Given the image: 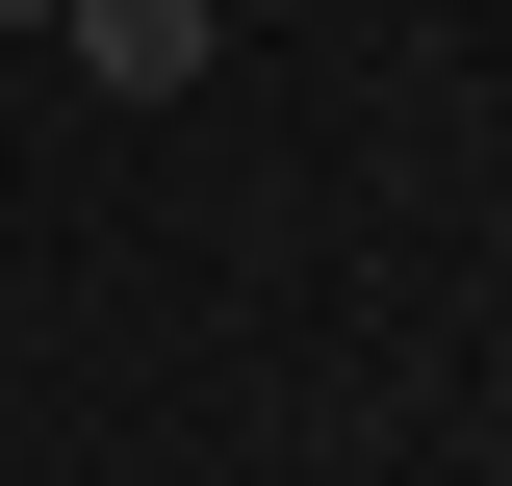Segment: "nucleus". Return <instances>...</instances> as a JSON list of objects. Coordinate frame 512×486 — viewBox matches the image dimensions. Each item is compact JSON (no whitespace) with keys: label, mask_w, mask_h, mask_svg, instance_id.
Masks as SVG:
<instances>
[{"label":"nucleus","mask_w":512,"mask_h":486,"mask_svg":"<svg viewBox=\"0 0 512 486\" xmlns=\"http://www.w3.org/2000/svg\"><path fill=\"white\" fill-rule=\"evenodd\" d=\"M77 77H103V103H180L205 77V0H77Z\"/></svg>","instance_id":"1"},{"label":"nucleus","mask_w":512,"mask_h":486,"mask_svg":"<svg viewBox=\"0 0 512 486\" xmlns=\"http://www.w3.org/2000/svg\"><path fill=\"white\" fill-rule=\"evenodd\" d=\"M0 26H77V0H0Z\"/></svg>","instance_id":"2"}]
</instances>
